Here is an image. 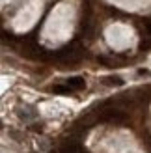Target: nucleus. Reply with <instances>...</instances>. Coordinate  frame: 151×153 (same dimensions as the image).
Segmentation results:
<instances>
[{
    "label": "nucleus",
    "instance_id": "1",
    "mask_svg": "<svg viewBox=\"0 0 151 153\" xmlns=\"http://www.w3.org/2000/svg\"><path fill=\"white\" fill-rule=\"evenodd\" d=\"M52 58L60 60V62L65 64V65H75V64H78L82 60V47L77 41H73L69 45H65L64 49H60L58 52H54Z\"/></svg>",
    "mask_w": 151,
    "mask_h": 153
},
{
    "label": "nucleus",
    "instance_id": "2",
    "mask_svg": "<svg viewBox=\"0 0 151 153\" xmlns=\"http://www.w3.org/2000/svg\"><path fill=\"white\" fill-rule=\"evenodd\" d=\"M101 120L103 121H108V123H123L127 120V114L121 110H116V108H110V110H104L101 114Z\"/></svg>",
    "mask_w": 151,
    "mask_h": 153
},
{
    "label": "nucleus",
    "instance_id": "3",
    "mask_svg": "<svg viewBox=\"0 0 151 153\" xmlns=\"http://www.w3.org/2000/svg\"><path fill=\"white\" fill-rule=\"evenodd\" d=\"M62 153H86V149L82 148L78 142L69 140V142H65L64 146H62Z\"/></svg>",
    "mask_w": 151,
    "mask_h": 153
},
{
    "label": "nucleus",
    "instance_id": "4",
    "mask_svg": "<svg viewBox=\"0 0 151 153\" xmlns=\"http://www.w3.org/2000/svg\"><path fill=\"white\" fill-rule=\"evenodd\" d=\"M67 86H69L71 90H82L86 86V82H84L82 76H71V79L67 80Z\"/></svg>",
    "mask_w": 151,
    "mask_h": 153
},
{
    "label": "nucleus",
    "instance_id": "5",
    "mask_svg": "<svg viewBox=\"0 0 151 153\" xmlns=\"http://www.w3.org/2000/svg\"><path fill=\"white\" fill-rule=\"evenodd\" d=\"M52 91H54V94H60V95H69L73 90L67 86V84H65V86H64V84H56V86H52Z\"/></svg>",
    "mask_w": 151,
    "mask_h": 153
},
{
    "label": "nucleus",
    "instance_id": "6",
    "mask_svg": "<svg viewBox=\"0 0 151 153\" xmlns=\"http://www.w3.org/2000/svg\"><path fill=\"white\" fill-rule=\"evenodd\" d=\"M103 82L108 84V86H121V84H123V80L119 79V76H114V75H112V76H104Z\"/></svg>",
    "mask_w": 151,
    "mask_h": 153
},
{
    "label": "nucleus",
    "instance_id": "7",
    "mask_svg": "<svg viewBox=\"0 0 151 153\" xmlns=\"http://www.w3.org/2000/svg\"><path fill=\"white\" fill-rule=\"evenodd\" d=\"M144 25H146V28H147V32L151 34V21H146V22H144Z\"/></svg>",
    "mask_w": 151,
    "mask_h": 153
}]
</instances>
